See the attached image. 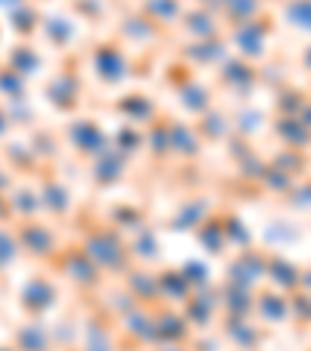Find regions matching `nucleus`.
Here are the masks:
<instances>
[{
	"label": "nucleus",
	"mask_w": 311,
	"mask_h": 351,
	"mask_svg": "<svg viewBox=\"0 0 311 351\" xmlns=\"http://www.w3.org/2000/svg\"><path fill=\"white\" fill-rule=\"evenodd\" d=\"M156 351H190V345H156Z\"/></svg>",
	"instance_id": "2eb2a0df"
},
{
	"label": "nucleus",
	"mask_w": 311,
	"mask_h": 351,
	"mask_svg": "<svg viewBox=\"0 0 311 351\" xmlns=\"http://www.w3.org/2000/svg\"><path fill=\"white\" fill-rule=\"evenodd\" d=\"M255 311L262 314L265 324H284V320L290 317V302H286V295H280V292H258Z\"/></svg>",
	"instance_id": "0eeeda50"
},
{
	"label": "nucleus",
	"mask_w": 311,
	"mask_h": 351,
	"mask_svg": "<svg viewBox=\"0 0 311 351\" xmlns=\"http://www.w3.org/2000/svg\"><path fill=\"white\" fill-rule=\"evenodd\" d=\"M56 298V289L47 280H38V283H32V289H28V302H34L32 308H38V311H47V308L54 305Z\"/></svg>",
	"instance_id": "f8f14e48"
},
{
	"label": "nucleus",
	"mask_w": 311,
	"mask_h": 351,
	"mask_svg": "<svg viewBox=\"0 0 311 351\" xmlns=\"http://www.w3.org/2000/svg\"><path fill=\"white\" fill-rule=\"evenodd\" d=\"M156 345H190V324L181 311L156 314Z\"/></svg>",
	"instance_id": "f257e3e1"
},
{
	"label": "nucleus",
	"mask_w": 311,
	"mask_h": 351,
	"mask_svg": "<svg viewBox=\"0 0 311 351\" xmlns=\"http://www.w3.org/2000/svg\"><path fill=\"white\" fill-rule=\"evenodd\" d=\"M265 277H271L277 286H286V289H292V286H299V271L290 265V261H284L280 255H268V265H265Z\"/></svg>",
	"instance_id": "1a4fd4ad"
},
{
	"label": "nucleus",
	"mask_w": 311,
	"mask_h": 351,
	"mask_svg": "<svg viewBox=\"0 0 311 351\" xmlns=\"http://www.w3.org/2000/svg\"><path fill=\"white\" fill-rule=\"evenodd\" d=\"M119 112H125L131 121H150L156 106H152V99L143 97V93H131V97H125L119 103Z\"/></svg>",
	"instance_id": "9d476101"
},
{
	"label": "nucleus",
	"mask_w": 311,
	"mask_h": 351,
	"mask_svg": "<svg viewBox=\"0 0 311 351\" xmlns=\"http://www.w3.org/2000/svg\"><path fill=\"white\" fill-rule=\"evenodd\" d=\"M93 72L103 84H119L122 75H125V53H122L115 44H103L97 47L93 53Z\"/></svg>",
	"instance_id": "7ed1b4c3"
},
{
	"label": "nucleus",
	"mask_w": 311,
	"mask_h": 351,
	"mask_svg": "<svg viewBox=\"0 0 311 351\" xmlns=\"http://www.w3.org/2000/svg\"><path fill=\"white\" fill-rule=\"evenodd\" d=\"M131 351H146V348H131Z\"/></svg>",
	"instance_id": "dca6fc26"
},
{
	"label": "nucleus",
	"mask_w": 311,
	"mask_h": 351,
	"mask_svg": "<svg viewBox=\"0 0 311 351\" xmlns=\"http://www.w3.org/2000/svg\"><path fill=\"white\" fill-rule=\"evenodd\" d=\"M212 314H215V302H209V295H205L203 289L190 292V295L184 298V317L190 326L205 330V326L212 324Z\"/></svg>",
	"instance_id": "423d86ee"
},
{
	"label": "nucleus",
	"mask_w": 311,
	"mask_h": 351,
	"mask_svg": "<svg viewBox=\"0 0 311 351\" xmlns=\"http://www.w3.org/2000/svg\"><path fill=\"white\" fill-rule=\"evenodd\" d=\"M81 351H119L113 320L109 317H87L84 339H81Z\"/></svg>",
	"instance_id": "20e7f679"
},
{
	"label": "nucleus",
	"mask_w": 311,
	"mask_h": 351,
	"mask_svg": "<svg viewBox=\"0 0 311 351\" xmlns=\"http://www.w3.org/2000/svg\"><path fill=\"white\" fill-rule=\"evenodd\" d=\"M156 286H159V295L168 298V302H184L190 295V283L181 271H162L156 277Z\"/></svg>",
	"instance_id": "6e6552de"
},
{
	"label": "nucleus",
	"mask_w": 311,
	"mask_h": 351,
	"mask_svg": "<svg viewBox=\"0 0 311 351\" xmlns=\"http://www.w3.org/2000/svg\"><path fill=\"white\" fill-rule=\"evenodd\" d=\"M224 336L237 351H262L265 345V332L246 317H227L224 320Z\"/></svg>",
	"instance_id": "f03ea898"
},
{
	"label": "nucleus",
	"mask_w": 311,
	"mask_h": 351,
	"mask_svg": "<svg viewBox=\"0 0 311 351\" xmlns=\"http://www.w3.org/2000/svg\"><path fill=\"white\" fill-rule=\"evenodd\" d=\"M181 99H184V106H190L193 112H203V109L209 106V97H205V90H203V87H196V84H187V90L181 93Z\"/></svg>",
	"instance_id": "4468645a"
},
{
	"label": "nucleus",
	"mask_w": 311,
	"mask_h": 351,
	"mask_svg": "<svg viewBox=\"0 0 311 351\" xmlns=\"http://www.w3.org/2000/svg\"><path fill=\"white\" fill-rule=\"evenodd\" d=\"M199 243H203L212 255H221L224 252V245H227L224 224H221V221H205V224L199 227Z\"/></svg>",
	"instance_id": "9b49d317"
},
{
	"label": "nucleus",
	"mask_w": 311,
	"mask_h": 351,
	"mask_svg": "<svg viewBox=\"0 0 311 351\" xmlns=\"http://www.w3.org/2000/svg\"><path fill=\"white\" fill-rule=\"evenodd\" d=\"M290 22L302 32H311V0H296L290 7Z\"/></svg>",
	"instance_id": "ddd939ff"
},
{
	"label": "nucleus",
	"mask_w": 311,
	"mask_h": 351,
	"mask_svg": "<svg viewBox=\"0 0 311 351\" xmlns=\"http://www.w3.org/2000/svg\"><path fill=\"white\" fill-rule=\"evenodd\" d=\"M72 140L81 149V156L97 159L100 153H106V134H103V128L97 121H78V125H72Z\"/></svg>",
	"instance_id": "39448f33"
}]
</instances>
